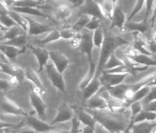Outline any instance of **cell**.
Segmentation results:
<instances>
[{
    "mask_svg": "<svg viewBox=\"0 0 156 133\" xmlns=\"http://www.w3.org/2000/svg\"><path fill=\"white\" fill-rule=\"evenodd\" d=\"M0 72H2V65H1V61H0Z\"/></svg>",
    "mask_w": 156,
    "mask_h": 133,
    "instance_id": "56",
    "label": "cell"
},
{
    "mask_svg": "<svg viewBox=\"0 0 156 133\" xmlns=\"http://www.w3.org/2000/svg\"><path fill=\"white\" fill-rule=\"evenodd\" d=\"M153 28H156V24L155 25V27H153Z\"/></svg>",
    "mask_w": 156,
    "mask_h": 133,
    "instance_id": "58",
    "label": "cell"
},
{
    "mask_svg": "<svg viewBox=\"0 0 156 133\" xmlns=\"http://www.w3.org/2000/svg\"><path fill=\"white\" fill-rule=\"evenodd\" d=\"M125 29L129 30V31H131L132 33H142V34H145L146 32L149 30L150 24H149V22L143 21L142 22H126L125 24Z\"/></svg>",
    "mask_w": 156,
    "mask_h": 133,
    "instance_id": "20",
    "label": "cell"
},
{
    "mask_svg": "<svg viewBox=\"0 0 156 133\" xmlns=\"http://www.w3.org/2000/svg\"><path fill=\"white\" fill-rule=\"evenodd\" d=\"M124 65L123 61L121 59L118 58L117 56L114 53H112L109 57V58L108 59L107 62L106 63L104 66V69L103 70H109V69L114 68V67L120 66V65Z\"/></svg>",
    "mask_w": 156,
    "mask_h": 133,
    "instance_id": "36",
    "label": "cell"
},
{
    "mask_svg": "<svg viewBox=\"0 0 156 133\" xmlns=\"http://www.w3.org/2000/svg\"><path fill=\"white\" fill-rule=\"evenodd\" d=\"M10 83L5 79H0V90H5L10 86Z\"/></svg>",
    "mask_w": 156,
    "mask_h": 133,
    "instance_id": "50",
    "label": "cell"
},
{
    "mask_svg": "<svg viewBox=\"0 0 156 133\" xmlns=\"http://www.w3.org/2000/svg\"><path fill=\"white\" fill-rule=\"evenodd\" d=\"M29 48L31 49L32 52L36 56V59L39 63V70L38 72L42 71L44 67H45L47 64L48 63V61L50 60V56H49V52L46 50L44 48L41 46H29Z\"/></svg>",
    "mask_w": 156,
    "mask_h": 133,
    "instance_id": "14",
    "label": "cell"
},
{
    "mask_svg": "<svg viewBox=\"0 0 156 133\" xmlns=\"http://www.w3.org/2000/svg\"><path fill=\"white\" fill-rule=\"evenodd\" d=\"M143 109L145 110L156 112V100L146 104V105H143Z\"/></svg>",
    "mask_w": 156,
    "mask_h": 133,
    "instance_id": "46",
    "label": "cell"
},
{
    "mask_svg": "<svg viewBox=\"0 0 156 133\" xmlns=\"http://www.w3.org/2000/svg\"><path fill=\"white\" fill-rule=\"evenodd\" d=\"M156 119V112L149 111V110H143L140 112L138 114H136L134 117L133 118L130 122V124L128 125V128L126 129L125 132H128L129 129L131 128L133 124L139 123H143V122H151L154 123Z\"/></svg>",
    "mask_w": 156,
    "mask_h": 133,
    "instance_id": "17",
    "label": "cell"
},
{
    "mask_svg": "<svg viewBox=\"0 0 156 133\" xmlns=\"http://www.w3.org/2000/svg\"><path fill=\"white\" fill-rule=\"evenodd\" d=\"M27 123L30 128L34 131L38 132H50L53 129V126L51 124H48L44 120L39 119L37 117L31 116V115H27L26 116Z\"/></svg>",
    "mask_w": 156,
    "mask_h": 133,
    "instance_id": "13",
    "label": "cell"
},
{
    "mask_svg": "<svg viewBox=\"0 0 156 133\" xmlns=\"http://www.w3.org/2000/svg\"><path fill=\"white\" fill-rule=\"evenodd\" d=\"M128 75L129 74H127V73H107L105 70H103L102 73L100 75L99 79L103 87L109 89V88L123 83L124 80Z\"/></svg>",
    "mask_w": 156,
    "mask_h": 133,
    "instance_id": "6",
    "label": "cell"
},
{
    "mask_svg": "<svg viewBox=\"0 0 156 133\" xmlns=\"http://www.w3.org/2000/svg\"><path fill=\"white\" fill-rule=\"evenodd\" d=\"M152 30H153V31H152V37L153 38L156 42V28H153L152 29Z\"/></svg>",
    "mask_w": 156,
    "mask_h": 133,
    "instance_id": "54",
    "label": "cell"
},
{
    "mask_svg": "<svg viewBox=\"0 0 156 133\" xmlns=\"http://www.w3.org/2000/svg\"><path fill=\"white\" fill-rule=\"evenodd\" d=\"M111 26L110 28L117 27L119 30H126L125 29V24L127 22V17L125 12L122 9V8L119 6H115L113 12L111 16Z\"/></svg>",
    "mask_w": 156,
    "mask_h": 133,
    "instance_id": "9",
    "label": "cell"
},
{
    "mask_svg": "<svg viewBox=\"0 0 156 133\" xmlns=\"http://www.w3.org/2000/svg\"><path fill=\"white\" fill-rule=\"evenodd\" d=\"M92 31L84 29L81 31V35H82V40H81V44L79 49L82 53L85 54L87 55V59L89 62L92 63L93 62V49H94V43L93 39H92Z\"/></svg>",
    "mask_w": 156,
    "mask_h": 133,
    "instance_id": "5",
    "label": "cell"
},
{
    "mask_svg": "<svg viewBox=\"0 0 156 133\" xmlns=\"http://www.w3.org/2000/svg\"><path fill=\"white\" fill-rule=\"evenodd\" d=\"M128 43L126 40L122 39L120 36H105L103 46L100 49V52L98 62L97 64L96 75H95L96 77H99L104 69V66L108 59L109 58L111 54L114 53L116 49Z\"/></svg>",
    "mask_w": 156,
    "mask_h": 133,
    "instance_id": "1",
    "label": "cell"
},
{
    "mask_svg": "<svg viewBox=\"0 0 156 133\" xmlns=\"http://www.w3.org/2000/svg\"><path fill=\"white\" fill-rule=\"evenodd\" d=\"M49 56H50V60L51 61L55 67L60 73H63L70 63L69 58H67L63 53L57 51L49 52Z\"/></svg>",
    "mask_w": 156,
    "mask_h": 133,
    "instance_id": "10",
    "label": "cell"
},
{
    "mask_svg": "<svg viewBox=\"0 0 156 133\" xmlns=\"http://www.w3.org/2000/svg\"><path fill=\"white\" fill-rule=\"evenodd\" d=\"M25 50H26V48L20 49V48L15 47V46H11V45L0 42V51L5 54V56L10 61L15 60L16 57H17L19 54H21L22 53H23V52H25Z\"/></svg>",
    "mask_w": 156,
    "mask_h": 133,
    "instance_id": "18",
    "label": "cell"
},
{
    "mask_svg": "<svg viewBox=\"0 0 156 133\" xmlns=\"http://www.w3.org/2000/svg\"><path fill=\"white\" fill-rule=\"evenodd\" d=\"M60 38H61V36H60V33L59 30H57V29H53L51 31L49 32L48 34V36L46 37L39 40V44L41 45V46H44V45L48 44L49 42L57 41Z\"/></svg>",
    "mask_w": 156,
    "mask_h": 133,
    "instance_id": "30",
    "label": "cell"
},
{
    "mask_svg": "<svg viewBox=\"0 0 156 133\" xmlns=\"http://www.w3.org/2000/svg\"><path fill=\"white\" fill-rule=\"evenodd\" d=\"M130 110V114H131V120L136 116V114L143 110V104L141 102H135L130 104L128 105Z\"/></svg>",
    "mask_w": 156,
    "mask_h": 133,
    "instance_id": "40",
    "label": "cell"
},
{
    "mask_svg": "<svg viewBox=\"0 0 156 133\" xmlns=\"http://www.w3.org/2000/svg\"><path fill=\"white\" fill-rule=\"evenodd\" d=\"M41 2H44L45 1H49V0H39ZM59 1H65V2H68L71 3L74 7H79L83 3L84 0H59Z\"/></svg>",
    "mask_w": 156,
    "mask_h": 133,
    "instance_id": "48",
    "label": "cell"
},
{
    "mask_svg": "<svg viewBox=\"0 0 156 133\" xmlns=\"http://www.w3.org/2000/svg\"><path fill=\"white\" fill-rule=\"evenodd\" d=\"M134 61L146 65L148 67H156V60L153 57V56L146 55V54H137L134 57H132Z\"/></svg>",
    "mask_w": 156,
    "mask_h": 133,
    "instance_id": "29",
    "label": "cell"
},
{
    "mask_svg": "<svg viewBox=\"0 0 156 133\" xmlns=\"http://www.w3.org/2000/svg\"><path fill=\"white\" fill-rule=\"evenodd\" d=\"M101 19L98 18L96 17H90V20L88 21V23L86 25L85 29L90 30V31L93 32L94 30H97L98 28H99L100 27H101Z\"/></svg>",
    "mask_w": 156,
    "mask_h": 133,
    "instance_id": "39",
    "label": "cell"
},
{
    "mask_svg": "<svg viewBox=\"0 0 156 133\" xmlns=\"http://www.w3.org/2000/svg\"><path fill=\"white\" fill-rule=\"evenodd\" d=\"M122 60V61H123L124 65H126V66L133 72L134 76L137 73H140V72L146 71V70H148V68L149 67L148 66H146V65H143L142 64H140L139 62L136 61H134L133 58H131V57L123 56Z\"/></svg>",
    "mask_w": 156,
    "mask_h": 133,
    "instance_id": "21",
    "label": "cell"
},
{
    "mask_svg": "<svg viewBox=\"0 0 156 133\" xmlns=\"http://www.w3.org/2000/svg\"><path fill=\"white\" fill-rule=\"evenodd\" d=\"M10 9L15 11V12H18V13L24 14V15H33V16H37V17H41L43 18H48V15L39 10V8L35 7H12Z\"/></svg>",
    "mask_w": 156,
    "mask_h": 133,
    "instance_id": "22",
    "label": "cell"
},
{
    "mask_svg": "<svg viewBox=\"0 0 156 133\" xmlns=\"http://www.w3.org/2000/svg\"><path fill=\"white\" fill-rule=\"evenodd\" d=\"M105 70L107 73H127V74H131L133 75V72L128 68L126 65H122L120 66H118L114 67V68L109 69V70Z\"/></svg>",
    "mask_w": 156,
    "mask_h": 133,
    "instance_id": "38",
    "label": "cell"
},
{
    "mask_svg": "<svg viewBox=\"0 0 156 133\" xmlns=\"http://www.w3.org/2000/svg\"><path fill=\"white\" fill-rule=\"evenodd\" d=\"M121 115H122V113L117 115L105 113L103 110H95V113L93 116L97 122L101 124L108 132H125L128 126L126 125L125 119L121 118Z\"/></svg>",
    "mask_w": 156,
    "mask_h": 133,
    "instance_id": "2",
    "label": "cell"
},
{
    "mask_svg": "<svg viewBox=\"0 0 156 133\" xmlns=\"http://www.w3.org/2000/svg\"><path fill=\"white\" fill-rule=\"evenodd\" d=\"M27 39V33H23V34L17 36V37L14 38L13 39L9 40V41L2 42V43L11 45V46H15V47L23 49V48H26Z\"/></svg>",
    "mask_w": 156,
    "mask_h": 133,
    "instance_id": "28",
    "label": "cell"
},
{
    "mask_svg": "<svg viewBox=\"0 0 156 133\" xmlns=\"http://www.w3.org/2000/svg\"><path fill=\"white\" fill-rule=\"evenodd\" d=\"M103 86L102 85L99 77H96V76L94 77V79L82 89L83 90L84 99L85 101L87 100L90 97H92L94 94L98 93Z\"/></svg>",
    "mask_w": 156,
    "mask_h": 133,
    "instance_id": "19",
    "label": "cell"
},
{
    "mask_svg": "<svg viewBox=\"0 0 156 133\" xmlns=\"http://www.w3.org/2000/svg\"><path fill=\"white\" fill-rule=\"evenodd\" d=\"M23 33H27L21 28V27H19L18 25H15V26L9 28L8 30H6V31L5 32L4 36H2V38L0 40V42L13 39L14 38L17 37V36H20V35L21 34H23Z\"/></svg>",
    "mask_w": 156,
    "mask_h": 133,
    "instance_id": "25",
    "label": "cell"
},
{
    "mask_svg": "<svg viewBox=\"0 0 156 133\" xmlns=\"http://www.w3.org/2000/svg\"><path fill=\"white\" fill-rule=\"evenodd\" d=\"M45 70L53 86L63 93H66V84L63 79V73L57 70L52 62L47 64L45 66Z\"/></svg>",
    "mask_w": 156,
    "mask_h": 133,
    "instance_id": "4",
    "label": "cell"
},
{
    "mask_svg": "<svg viewBox=\"0 0 156 133\" xmlns=\"http://www.w3.org/2000/svg\"><path fill=\"white\" fill-rule=\"evenodd\" d=\"M24 74L25 78H26L27 79H28L29 81L31 82L33 84H34L35 86H37L38 88H39L43 92L46 93V90L45 89H44V86H43V83H42L39 75H38V73H36V71H34L31 67H27V68L25 70Z\"/></svg>",
    "mask_w": 156,
    "mask_h": 133,
    "instance_id": "23",
    "label": "cell"
},
{
    "mask_svg": "<svg viewBox=\"0 0 156 133\" xmlns=\"http://www.w3.org/2000/svg\"><path fill=\"white\" fill-rule=\"evenodd\" d=\"M42 4L39 0H16L14 6L16 7H35L39 8V6ZM11 9V8H10Z\"/></svg>",
    "mask_w": 156,
    "mask_h": 133,
    "instance_id": "33",
    "label": "cell"
},
{
    "mask_svg": "<svg viewBox=\"0 0 156 133\" xmlns=\"http://www.w3.org/2000/svg\"><path fill=\"white\" fill-rule=\"evenodd\" d=\"M151 89L150 86H148V85H146V86H143V87H141L140 89H138L136 92H135L134 95H133V98H132L131 102H130V104L133 103V102H141L146 95H147L148 93L149 92ZM129 104V105H130Z\"/></svg>",
    "mask_w": 156,
    "mask_h": 133,
    "instance_id": "32",
    "label": "cell"
},
{
    "mask_svg": "<svg viewBox=\"0 0 156 133\" xmlns=\"http://www.w3.org/2000/svg\"><path fill=\"white\" fill-rule=\"evenodd\" d=\"M92 39H93L94 47H97L99 49H101L105 39L104 32H103V30L101 27H100L97 30H94L93 34H92Z\"/></svg>",
    "mask_w": 156,
    "mask_h": 133,
    "instance_id": "27",
    "label": "cell"
},
{
    "mask_svg": "<svg viewBox=\"0 0 156 133\" xmlns=\"http://www.w3.org/2000/svg\"><path fill=\"white\" fill-rule=\"evenodd\" d=\"M74 6L71 3H60L53 11L55 18L58 20H66L71 17Z\"/></svg>",
    "mask_w": 156,
    "mask_h": 133,
    "instance_id": "15",
    "label": "cell"
},
{
    "mask_svg": "<svg viewBox=\"0 0 156 133\" xmlns=\"http://www.w3.org/2000/svg\"><path fill=\"white\" fill-rule=\"evenodd\" d=\"M145 2H146V0H137V1H136V5H135L134 7H133V10H132L130 15H129L128 18H127V22L130 21V20H132V18H133L135 15H136V14L142 10V9L145 6Z\"/></svg>",
    "mask_w": 156,
    "mask_h": 133,
    "instance_id": "37",
    "label": "cell"
},
{
    "mask_svg": "<svg viewBox=\"0 0 156 133\" xmlns=\"http://www.w3.org/2000/svg\"><path fill=\"white\" fill-rule=\"evenodd\" d=\"M85 107L94 110H109V105L107 100L99 92L85 101Z\"/></svg>",
    "mask_w": 156,
    "mask_h": 133,
    "instance_id": "11",
    "label": "cell"
},
{
    "mask_svg": "<svg viewBox=\"0 0 156 133\" xmlns=\"http://www.w3.org/2000/svg\"><path fill=\"white\" fill-rule=\"evenodd\" d=\"M153 57H154V58H155V60H156V54H155V55H154V56H153Z\"/></svg>",
    "mask_w": 156,
    "mask_h": 133,
    "instance_id": "57",
    "label": "cell"
},
{
    "mask_svg": "<svg viewBox=\"0 0 156 133\" xmlns=\"http://www.w3.org/2000/svg\"><path fill=\"white\" fill-rule=\"evenodd\" d=\"M155 21H156V2H155V5H154L152 13L151 14V17L149 20V24H150V27L152 29H153L154 26H155Z\"/></svg>",
    "mask_w": 156,
    "mask_h": 133,
    "instance_id": "47",
    "label": "cell"
},
{
    "mask_svg": "<svg viewBox=\"0 0 156 133\" xmlns=\"http://www.w3.org/2000/svg\"><path fill=\"white\" fill-rule=\"evenodd\" d=\"M121 52L123 54V56L129 57H134L137 54H140L138 51H136L134 48L132 46L131 44H125L121 46Z\"/></svg>",
    "mask_w": 156,
    "mask_h": 133,
    "instance_id": "34",
    "label": "cell"
},
{
    "mask_svg": "<svg viewBox=\"0 0 156 133\" xmlns=\"http://www.w3.org/2000/svg\"><path fill=\"white\" fill-rule=\"evenodd\" d=\"M0 107L3 110L5 113L8 115H12V116H27L26 112L22 110L14 103L13 102L6 97H3L0 102Z\"/></svg>",
    "mask_w": 156,
    "mask_h": 133,
    "instance_id": "7",
    "label": "cell"
},
{
    "mask_svg": "<svg viewBox=\"0 0 156 133\" xmlns=\"http://www.w3.org/2000/svg\"><path fill=\"white\" fill-rule=\"evenodd\" d=\"M74 115V112L70 107L66 105H63L58 108L56 116L51 124L53 126V125L57 124V123H62L69 121V120H72Z\"/></svg>",
    "mask_w": 156,
    "mask_h": 133,
    "instance_id": "16",
    "label": "cell"
},
{
    "mask_svg": "<svg viewBox=\"0 0 156 133\" xmlns=\"http://www.w3.org/2000/svg\"><path fill=\"white\" fill-rule=\"evenodd\" d=\"M8 29H9V28H7V27H5L4 26V25L0 23V31H4V32H5L6 30H8Z\"/></svg>",
    "mask_w": 156,
    "mask_h": 133,
    "instance_id": "53",
    "label": "cell"
},
{
    "mask_svg": "<svg viewBox=\"0 0 156 133\" xmlns=\"http://www.w3.org/2000/svg\"><path fill=\"white\" fill-rule=\"evenodd\" d=\"M25 17H26L29 23V28L27 31L28 36H37V35H41L43 34V33H49L54 29L48 26V25L43 24L42 23H39V22L36 21L33 19L27 17V15H25Z\"/></svg>",
    "mask_w": 156,
    "mask_h": 133,
    "instance_id": "12",
    "label": "cell"
},
{
    "mask_svg": "<svg viewBox=\"0 0 156 133\" xmlns=\"http://www.w3.org/2000/svg\"><path fill=\"white\" fill-rule=\"evenodd\" d=\"M90 17H91L87 15V14H81L77 22L72 27L77 33H80L82 30H83L85 28L86 25H87V24L90 20Z\"/></svg>",
    "mask_w": 156,
    "mask_h": 133,
    "instance_id": "31",
    "label": "cell"
},
{
    "mask_svg": "<svg viewBox=\"0 0 156 133\" xmlns=\"http://www.w3.org/2000/svg\"><path fill=\"white\" fill-rule=\"evenodd\" d=\"M79 12L80 15L87 14L90 17H96L101 20L106 17L100 5L94 0H84L83 3L79 6Z\"/></svg>",
    "mask_w": 156,
    "mask_h": 133,
    "instance_id": "3",
    "label": "cell"
},
{
    "mask_svg": "<svg viewBox=\"0 0 156 133\" xmlns=\"http://www.w3.org/2000/svg\"><path fill=\"white\" fill-rule=\"evenodd\" d=\"M9 14L12 17V18L13 19L14 21L16 22V24H17L19 27H21V28L27 33L29 23L28 20H27L26 17H25V15L18 13V12H15V11L14 10H12V9H9Z\"/></svg>",
    "mask_w": 156,
    "mask_h": 133,
    "instance_id": "24",
    "label": "cell"
},
{
    "mask_svg": "<svg viewBox=\"0 0 156 133\" xmlns=\"http://www.w3.org/2000/svg\"><path fill=\"white\" fill-rule=\"evenodd\" d=\"M112 3L114 4V6H116V5H117L118 0H112Z\"/></svg>",
    "mask_w": 156,
    "mask_h": 133,
    "instance_id": "55",
    "label": "cell"
},
{
    "mask_svg": "<svg viewBox=\"0 0 156 133\" xmlns=\"http://www.w3.org/2000/svg\"><path fill=\"white\" fill-rule=\"evenodd\" d=\"M81 40H82V35L80 33H78L73 39H70L69 42V46H71L72 49H79L81 44Z\"/></svg>",
    "mask_w": 156,
    "mask_h": 133,
    "instance_id": "44",
    "label": "cell"
},
{
    "mask_svg": "<svg viewBox=\"0 0 156 133\" xmlns=\"http://www.w3.org/2000/svg\"><path fill=\"white\" fill-rule=\"evenodd\" d=\"M9 12V9L6 7L4 3L0 1V15H4V14H8Z\"/></svg>",
    "mask_w": 156,
    "mask_h": 133,
    "instance_id": "49",
    "label": "cell"
},
{
    "mask_svg": "<svg viewBox=\"0 0 156 133\" xmlns=\"http://www.w3.org/2000/svg\"><path fill=\"white\" fill-rule=\"evenodd\" d=\"M146 46H147L148 49H149V52H151L153 56L156 54V42L155 40L152 37L148 38L146 39Z\"/></svg>",
    "mask_w": 156,
    "mask_h": 133,
    "instance_id": "45",
    "label": "cell"
},
{
    "mask_svg": "<svg viewBox=\"0 0 156 133\" xmlns=\"http://www.w3.org/2000/svg\"><path fill=\"white\" fill-rule=\"evenodd\" d=\"M30 103H31L32 106L36 110V113H37L39 119L46 121L47 120V116H46V106L45 103L43 102V100L41 98L39 94H36V92L32 91L30 94Z\"/></svg>",
    "mask_w": 156,
    "mask_h": 133,
    "instance_id": "8",
    "label": "cell"
},
{
    "mask_svg": "<svg viewBox=\"0 0 156 133\" xmlns=\"http://www.w3.org/2000/svg\"><path fill=\"white\" fill-rule=\"evenodd\" d=\"M60 33V36L61 38L64 39H73L76 34H77V32L73 28V27H69V26H66V27H63L62 28H60L59 30Z\"/></svg>",
    "mask_w": 156,
    "mask_h": 133,
    "instance_id": "35",
    "label": "cell"
},
{
    "mask_svg": "<svg viewBox=\"0 0 156 133\" xmlns=\"http://www.w3.org/2000/svg\"><path fill=\"white\" fill-rule=\"evenodd\" d=\"M76 115H77L78 118L81 121L82 124H83L84 126H90V127L94 128L97 120L93 115L90 114V113H88L85 110H79V112H78Z\"/></svg>",
    "mask_w": 156,
    "mask_h": 133,
    "instance_id": "26",
    "label": "cell"
},
{
    "mask_svg": "<svg viewBox=\"0 0 156 133\" xmlns=\"http://www.w3.org/2000/svg\"><path fill=\"white\" fill-rule=\"evenodd\" d=\"M0 23L2 24L7 28H10V27L17 25L9 14H4V15H0Z\"/></svg>",
    "mask_w": 156,
    "mask_h": 133,
    "instance_id": "42",
    "label": "cell"
},
{
    "mask_svg": "<svg viewBox=\"0 0 156 133\" xmlns=\"http://www.w3.org/2000/svg\"><path fill=\"white\" fill-rule=\"evenodd\" d=\"M0 1H1L2 2L4 3L5 6L10 9V8H12V6H14V2H16V0H0Z\"/></svg>",
    "mask_w": 156,
    "mask_h": 133,
    "instance_id": "51",
    "label": "cell"
},
{
    "mask_svg": "<svg viewBox=\"0 0 156 133\" xmlns=\"http://www.w3.org/2000/svg\"><path fill=\"white\" fill-rule=\"evenodd\" d=\"M0 61L1 62H10V61L5 56V54L0 51Z\"/></svg>",
    "mask_w": 156,
    "mask_h": 133,
    "instance_id": "52",
    "label": "cell"
},
{
    "mask_svg": "<svg viewBox=\"0 0 156 133\" xmlns=\"http://www.w3.org/2000/svg\"><path fill=\"white\" fill-rule=\"evenodd\" d=\"M81 125L82 123L78 118L77 115H74V116L72 119V132H82V129H81Z\"/></svg>",
    "mask_w": 156,
    "mask_h": 133,
    "instance_id": "43",
    "label": "cell"
},
{
    "mask_svg": "<svg viewBox=\"0 0 156 133\" xmlns=\"http://www.w3.org/2000/svg\"><path fill=\"white\" fill-rule=\"evenodd\" d=\"M155 0H146L145 6H146V13H145L144 21L149 22V18L151 17V14L152 13L154 5H155Z\"/></svg>",
    "mask_w": 156,
    "mask_h": 133,
    "instance_id": "41",
    "label": "cell"
}]
</instances>
